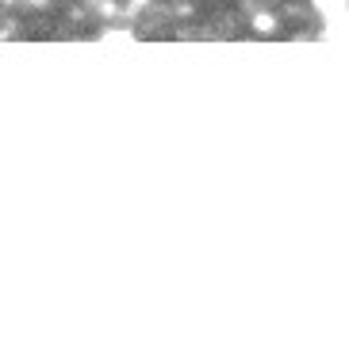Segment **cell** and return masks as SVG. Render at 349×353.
<instances>
[{
    "label": "cell",
    "instance_id": "6da1fadb",
    "mask_svg": "<svg viewBox=\"0 0 349 353\" xmlns=\"http://www.w3.org/2000/svg\"><path fill=\"white\" fill-rule=\"evenodd\" d=\"M31 4H46V0H31Z\"/></svg>",
    "mask_w": 349,
    "mask_h": 353
}]
</instances>
